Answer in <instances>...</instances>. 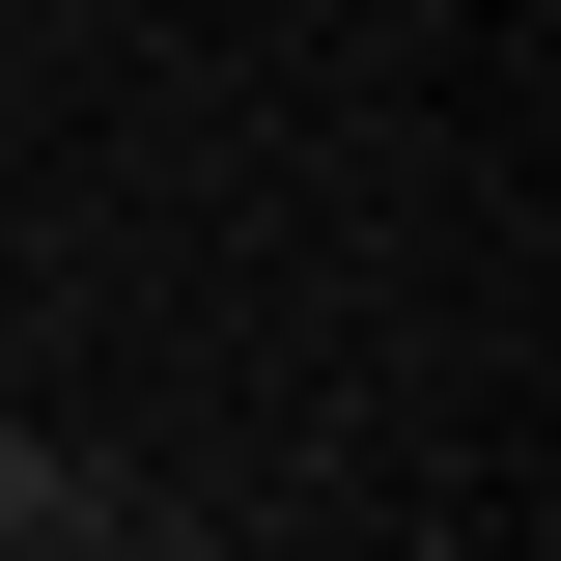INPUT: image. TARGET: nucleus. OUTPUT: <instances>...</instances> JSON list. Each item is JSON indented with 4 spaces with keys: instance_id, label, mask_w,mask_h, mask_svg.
Masks as SVG:
<instances>
[{
    "instance_id": "f03ea898",
    "label": "nucleus",
    "mask_w": 561,
    "mask_h": 561,
    "mask_svg": "<svg viewBox=\"0 0 561 561\" xmlns=\"http://www.w3.org/2000/svg\"><path fill=\"white\" fill-rule=\"evenodd\" d=\"M28 561H140V534H28Z\"/></svg>"
},
{
    "instance_id": "f257e3e1",
    "label": "nucleus",
    "mask_w": 561,
    "mask_h": 561,
    "mask_svg": "<svg viewBox=\"0 0 561 561\" xmlns=\"http://www.w3.org/2000/svg\"><path fill=\"white\" fill-rule=\"evenodd\" d=\"M28 534H113V478H84V449H28V421H0V561Z\"/></svg>"
}]
</instances>
